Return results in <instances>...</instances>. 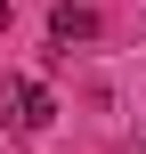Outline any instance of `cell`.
I'll return each mask as SVG.
<instances>
[{
  "mask_svg": "<svg viewBox=\"0 0 146 154\" xmlns=\"http://www.w3.org/2000/svg\"><path fill=\"white\" fill-rule=\"evenodd\" d=\"M0 122H8V130H49V122H57V97H49L41 81L8 73V81H0Z\"/></svg>",
  "mask_w": 146,
  "mask_h": 154,
  "instance_id": "1",
  "label": "cell"
},
{
  "mask_svg": "<svg viewBox=\"0 0 146 154\" xmlns=\"http://www.w3.org/2000/svg\"><path fill=\"white\" fill-rule=\"evenodd\" d=\"M98 32H106V16H98V8H81V0H57V8H49V41H57V49L98 41Z\"/></svg>",
  "mask_w": 146,
  "mask_h": 154,
  "instance_id": "2",
  "label": "cell"
},
{
  "mask_svg": "<svg viewBox=\"0 0 146 154\" xmlns=\"http://www.w3.org/2000/svg\"><path fill=\"white\" fill-rule=\"evenodd\" d=\"M0 16H8V0H0Z\"/></svg>",
  "mask_w": 146,
  "mask_h": 154,
  "instance_id": "3",
  "label": "cell"
},
{
  "mask_svg": "<svg viewBox=\"0 0 146 154\" xmlns=\"http://www.w3.org/2000/svg\"><path fill=\"white\" fill-rule=\"evenodd\" d=\"M138 146H146V138H138Z\"/></svg>",
  "mask_w": 146,
  "mask_h": 154,
  "instance_id": "4",
  "label": "cell"
}]
</instances>
